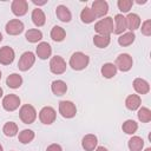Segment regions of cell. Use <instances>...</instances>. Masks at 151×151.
<instances>
[{
	"instance_id": "6da1fadb",
	"label": "cell",
	"mask_w": 151,
	"mask_h": 151,
	"mask_svg": "<svg viewBox=\"0 0 151 151\" xmlns=\"http://www.w3.org/2000/svg\"><path fill=\"white\" fill-rule=\"evenodd\" d=\"M90 63L88 55L83 52H74L70 58V66L76 71H81L87 67Z\"/></svg>"
},
{
	"instance_id": "7a4b0ae2",
	"label": "cell",
	"mask_w": 151,
	"mask_h": 151,
	"mask_svg": "<svg viewBox=\"0 0 151 151\" xmlns=\"http://www.w3.org/2000/svg\"><path fill=\"white\" fill-rule=\"evenodd\" d=\"M94 31L98 34L110 35L111 33H113V19L111 17H105L104 19L99 20L94 25Z\"/></svg>"
},
{
	"instance_id": "3957f363",
	"label": "cell",
	"mask_w": 151,
	"mask_h": 151,
	"mask_svg": "<svg viewBox=\"0 0 151 151\" xmlns=\"http://www.w3.org/2000/svg\"><path fill=\"white\" fill-rule=\"evenodd\" d=\"M19 117L24 124H32L37 119V111L32 105L25 104L20 107Z\"/></svg>"
},
{
	"instance_id": "277c9868",
	"label": "cell",
	"mask_w": 151,
	"mask_h": 151,
	"mask_svg": "<svg viewBox=\"0 0 151 151\" xmlns=\"http://www.w3.org/2000/svg\"><path fill=\"white\" fill-rule=\"evenodd\" d=\"M35 63V55L33 52L31 51H27V52H24L18 61V67L20 71H28Z\"/></svg>"
},
{
	"instance_id": "5b68a950",
	"label": "cell",
	"mask_w": 151,
	"mask_h": 151,
	"mask_svg": "<svg viewBox=\"0 0 151 151\" xmlns=\"http://www.w3.org/2000/svg\"><path fill=\"white\" fill-rule=\"evenodd\" d=\"M116 67L117 70L122 71V72H127L131 70L132 65H133V60H132V57L127 53H122L117 57L116 59Z\"/></svg>"
},
{
	"instance_id": "8992f818",
	"label": "cell",
	"mask_w": 151,
	"mask_h": 151,
	"mask_svg": "<svg viewBox=\"0 0 151 151\" xmlns=\"http://www.w3.org/2000/svg\"><path fill=\"white\" fill-rule=\"evenodd\" d=\"M59 113L64 118H73L77 113V107L70 100H61L59 103Z\"/></svg>"
},
{
	"instance_id": "52a82bcc",
	"label": "cell",
	"mask_w": 151,
	"mask_h": 151,
	"mask_svg": "<svg viewBox=\"0 0 151 151\" xmlns=\"http://www.w3.org/2000/svg\"><path fill=\"white\" fill-rule=\"evenodd\" d=\"M57 118V112L53 107L51 106H45L40 110L39 112V119L42 124H46V125H50L52 123H54Z\"/></svg>"
},
{
	"instance_id": "ba28073f",
	"label": "cell",
	"mask_w": 151,
	"mask_h": 151,
	"mask_svg": "<svg viewBox=\"0 0 151 151\" xmlns=\"http://www.w3.org/2000/svg\"><path fill=\"white\" fill-rule=\"evenodd\" d=\"M50 70L54 74H63L66 71V61L60 55H54L50 61Z\"/></svg>"
},
{
	"instance_id": "9c48e42d",
	"label": "cell",
	"mask_w": 151,
	"mask_h": 151,
	"mask_svg": "<svg viewBox=\"0 0 151 151\" xmlns=\"http://www.w3.org/2000/svg\"><path fill=\"white\" fill-rule=\"evenodd\" d=\"M24 22L19 19H12L6 24V33L9 35H19L24 31Z\"/></svg>"
},
{
	"instance_id": "30bf717a",
	"label": "cell",
	"mask_w": 151,
	"mask_h": 151,
	"mask_svg": "<svg viewBox=\"0 0 151 151\" xmlns=\"http://www.w3.org/2000/svg\"><path fill=\"white\" fill-rule=\"evenodd\" d=\"M20 105V98L17 94L9 93L2 99V106L6 111H14Z\"/></svg>"
},
{
	"instance_id": "8fae6325",
	"label": "cell",
	"mask_w": 151,
	"mask_h": 151,
	"mask_svg": "<svg viewBox=\"0 0 151 151\" xmlns=\"http://www.w3.org/2000/svg\"><path fill=\"white\" fill-rule=\"evenodd\" d=\"M14 57H15V53L12 47H9V46L0 47V64L9 65L13 63Z\"/></svg>"
},
{
	"instance_id": "7c38bea8",
	"label": "cell",
	"mask_w": 151,
	"mask_h": 151,
	"mask_svg": "<svg viewBox=\"0 0 151 151\" xmlns=\"http://www.w3.org/2000/svg\"><path fill=\"white\" fill-rule=\"evenodd\" d=\"M91 9L97 18H101V17L106 15V13L109 12V4L105 0H96L92 2Z\"/></svg>"
},
{
	"instance_id": "4fadbf2b",
	"label": "cell",
	"mask_w": 151,
	"mask_h": 151,
	"mask_svg": "<svg viewBox=\"0 0 151 151\" xmlns=\"http://www.w3.org/2000/svg\"><path fill=\"white\" fill-rule=\"evenodd\" d=\"M11 8H12V12L14 15L22 17L28 11V4L26 0H14V1H12Z\"/></svg>"
},
{
	"instance_id": "5bb4252c",
	"label": "cell",
	"mask_w": 151,
	"mask_h": 151,
	"mask_svg": "<svg viewBox=\"0 0 151 151\" xmlns=\"http://www.w3.org/2000/svg\"><path fill=\"white\" fill-rule=\"evenodd\" d=\"M126 21V29H130V32L136 31L140 26V17L136 13H129L127 17H125Z\"/></svg>"
},
{
	"instance_id": "9a60e30c",
	"label": "cell",
	"mask_w": 151,
	"mask_h": 151,
	"mask_svg": "<svg viewBox=\"0 0 151 151\" xmlns=\"http://www.w3.org/2000/svg\"><path fill=\"white\" fill-rule=\"evenodd\" d=\"M51 54H52V47H51V45L48 42L42 41V42L38 44V46H37V55H38V58H40L41 60H45V59L50 58Z\"/></svg>"
},
{
	"instance_id": "2e32d148",
	"label": "cell",
	"mask_w": 151,
	"mask_h": 151,
	"mask_svg": "<svg viewBox=\"0 0 151 151\" xmlns=\"http://www.w3.org/2000/svg\"><path fill=\"white\" fill-rule=\"evenodd\" d=\"M97 144H98V139L94 134H86L83 140H81V146L85 151H93L96 147H97Z\"/></svg>"
},
{
	"instance_id": "e0dca14e",
	"label": "cell",
	"mask_w": 151,
	"mask_h": 151,
	"mask_svg": "<svg viewBox=\"0 0 151 151\" xmlns=\"http://www.w3.org/2000/svg\"><path fill=\"white\" fill-rule=\"evenodd\" d=\"M133 88L138 94H146L150 91V85L145 79L136 78L133 80Z\"/></svg>"
},
{
	"instance_id": "ac0fdd59",
	"label": "cell",
	"mask_w": 151,
	"mask_h": 151,
	"mask_svg": "<svg viewBox=\"0 0 151 151\" xmlns=\"http://www.w3.org/2000/svg\"><path fill=\"white\" fill-rule=\"evenodd\" d=\"M55 14H57L58 19H59L60 21H63V22H70L71 19H72L71 11H70L66 6H64V5L57 6V8H55Z\"/></svg>"
},
{
	"instance_id": "d6986e66",
	"label": "cell",
	"mask_w": 151,
	"mask_h": 151,
	"mask_svg": "<svg viewBox=\"0 0 151 151\" xmlns=\"http://www.w3.org/2000/svg\"><path fill=\"white\" fill-rule=\"evenodd\" d=\"M114 24H116V26L113 27L114 34H123L126 31V21H125V17L123 14L114 15Z\"/></svg>"
},
{
	"instance_id": "ffe728a7",
	"label": "cell",
	"mask_w": 151,
	"mask_h": 151,
	"mask_svg": "<svg viewBox=\"0 0 151 151\" xmlns=\"http://www.w3.org/2000/svg\"><path fill=\"white\" fill-rule=\"evenodd\" d=\"M140 104H142V99L138 94H130L125 99V106H126V109H129L131 111L139 109Z\"/></svg>"
},
{
	"instance_id": "44dd1931",
	"label": "cell",
	"mask_w": 151,
	"mask_h": 151,
	"mask_svg": "<svg viewBox=\"0 0 151 151\" xmlns=\"http://www.w3.org/2000/svg\"><path fill=\"white\" fill-rule=\"evenodd\" d=\"M32 21L37 27H41V26L45 25L46 17H45V13L42 12V9H40V8L33 9V12H32Z\"/></svg>"
},
{
	"instance_id": "7402d4cb",
	"label": "cell",
	"mask_w": 151,
	"mask_h": 151,
	"mask_svg": "<svg viewBox=\"0 0 151 151\" xmlns=\"http://www.w3.org/2000/svg\"><path fill=\"white\" fill-rule=\"evenodd\" d=\"M51 90L55 96H64L67 91V85L63 80H54L51 84Z\"/></svg>"
},
{
	"instance_id": "603a6c76",
	"label": "cell",
	"mask_w": 151,
	"mask_h": 151,
	"mask_svg": "<svg viewBox=\"0 0 151 151\" xmlns=\"http://www.w3.org/2000/svg\"><path fill=\"white\" fill-rule=\"evenodd\" d=\"M101 76L106 79H110V78H113L117 73V67L114 64L112 63H106L101 66Z\"/></svg>"
},
{
	"instance_id": "cb8c5ba5",
	"label": "cell",
	"mask_w": 151,
	"mask_h": 151,
	"mask_svg": "<svg viewBox=\"0 0 151 151\" xmlns=\"http://www.w3.org/2000/svg\"><path fill=\"white\" fill-rule=\"evenodd\" d=\"M22 84V78L18 73H12L6 79V85L11 88H19Z\"/></svg>"
},
{
	"instance_id": "d4e9b609",
	"label": "cell",
	"mask_w": 151,
	"mask_h": 151,
	"mask_svg": "<svg viewBox=\"0 0 151 151\" xmlns=\"http://www.w3.org/2000/svg\"><path fill=\"white\" fill-rule=\"evenodd\" d=\"M25 38L27 41L34 44V42H38L42 39V33H41V31H39L37 28H31L25 33Z\"/></svg>"
},
{
	"instance_id": "484cf974",
	"label": "cell",
	"mask_w": 151,
	"mask_h": 151,
	"mask_svg": "<svg viewBox=\"0 0 151 151\" xmlns=\"http://www.w3.org/2000/svg\"><path fill=\"white\" fill-rule=\"evenodd\" d=\"M143 147H144V140H143L142 137L133 136V137L130 138V140H129L130 151H142Z\"/></svg>"
},
{
	"instance_id": "4316f807",
	"label": "cell",
	"mask_w": 151,
	"mask_h": 151,
	"mask_svg": "<svg viewBox=\"0 0 151 151\" xmlns=\"http://www.w3.org/2000/svg\"><path fill=\"white\" fill-rule=\"evenodd\" d=\"M111 38L110 35H103V34H96L93 37V44L99 48H105L110 45Z\"/></svg>"
},
{
	"instance_id": "83f0119b",
	"label": "cell",
	"mask_w": 151,
	"mask_h": 151,
	"mask_svg": "<svg viewBox=\"0 0 151 151\" xmlns=\"http://www.w3.org/2000/svg\"><path fill=\"white\" fill-rule=\"evenodd\" d=\"M136 39V35L133 32H126V33H123L119 38H118V44L123 47L125 46H130L132 45V42L134 41Z\"/></svg>"
},
{
	"instance_id": "f1b7e54d",
	"label": "cell",
	"mask_w": 151,
	"mask_h": 151,
	"mask_svg": "<svg viewBox=\"0 0 151 151\" xmlns=\"http://www.w3.org/2000/svg\"><path fill=\"white\" fill-rule=\"evenodd\" d=\"M51 38L52 40L59 42V41H63L65 38H66V32L63 27L60 26H54L52 29H51Z\"/></svg>"
},
{
	"instance_id": "f546056e",
	"label": "cell",
	"mask_w": 151,
	"mask_h": 151,
	"mask_svg": "<svg viewBox=\"0 0 151 151\" xmlns=\"http://www.w3.org/2000/svg\"><path fill=\"white\" fill-rule=\"evenodd\" d=\"M96 15H94V13L92 12V9L90 8V7H85V8H83V11H81V13H80V19H81V21L83 22H85V24H91V22H93L94 20H96Z\"/></svg>"
},
{
	"instance_id": "4dcf8cb0",
	"label": "cell",
	"mask_w": 151,
	"mask_h": 151,
	"mask_svg": "<svg viewBox=\"0 0 151 151\" xmlns=\"http://www.w3.org/2000/svg\"><path fill=\"white\" fill-rule=\"evenodd\" d=\"M122 129H123V131H124L126 134H133V133H136V131L138 130V124H137L134 120H132V119H127V120H125V122L123 123Z\"/></svg>"
},
{
	"instance_id": "1f68e13d",
	"label": "cell",
	"mask_w": 151,
	"mask_h": 151,
	"mask_svg": "<svg viewBox=\"0 0 151 151\" xmlns=\"http://www.w3.org/2000/svg\"><path fill=\"white\" fill-rule=\"evenodd\" d=\"M34 132L32 131V130H28V129H25V130H22L20 133H19V136H18V139H19V142L20 143H22V144H28V143H31L33 139H34Z\"/></svg>"
},
{
	"instance_id": "d6a6232c",
	"label": "cell",
	"mask_w": 151,
	"mask_h": 151,
	"mask_svg": "<svg viewBox=\"0 0 151 151\" xmlns=\"http://www.w3.org/2000/svg\"><path fill=\"white\" fill-rule=\"evenodd\" d=\"M2 132H4V134L7 136V137H14V136H17V133H18V125H17L14 122H8V123H6V124L4 125Z\"/></svg>"
},
{
	"instance_id": "836d02e7",
	"label": "cell",
	"mask_w": 151,
	"mask_h": 151,
	"mask_svg": "<svg viewBox=\"0 0 151 151\" xmlns=\"http://www.w3.org/2000/svg\"><path fill=\"white\" fill-rule=\"evenodd\" d=\"M137 116L142 123H149L151 120V110L147 107H140Z\"/></svg>"
},
{
	"instance_id": "e575fe53",
	"label": "cell",
	"mask_w": 151,
	"mask_h": 151,
	"mask_svg": "<svg viewBox=\"0 0 151 151\" xmlns=\"http://www.w3.org/2000/svg\"><path fill=\"white\" fill-rule=\"evenodd\" d=\"M117 5H118V8H119L123 13H127V12L131 9V7H132L133 1H132V0H118Z\"/></svg>"
},
{
	"instance_id": "d590c367",
	"label": "cell",
	"mask_w": 151,
	"mask_h": 151,
	"mask_svg": "<svg viewBox=\"0 0 151 151\" xmlns=\"http://www.w3.org/2000/svg\"><path fill=\"white\" fill-rule=\"evenodd\" d=\"M142 34L146 35V37H150L151 35V20H145L143 24H142Z\"/></svg>"
},
{
	"instance_id": "8d00e7d4",
	"label": "cell",
	"mask_w": 151,
	"mask_h": 151,
	"mask_svg": "<svg viewBox=\"0 0 151 151\" xmlns=\"http://www.w3.org/2000/svg\"><path fill=\"white\" fill-rule=\"evenodd\" d=\"M46 151H63V149L59 144H51L50 146H47Z\"/></svg>"
},
{
	"instance_id": "74e56055",
	"label": "cell",
	"mask_w": 151,
	"mask_h": 151,
	"mask_svg": "<svg viewBox=\"0 0 151 151\" xmlns=\"http://www.w3.org/2000/svg\"><path fill=\"white\" fill-rule=\"evenodd\" d=\"M96 151H109L105 146H98L97 149H96Z\"/></svg>"
},
{
	"instance_id": "f35d334b",
	"label": "cell",
	"mask_w": 151,
	"mask_h": 151,
	"mask_svg": "<svg viewBox=\"0 0 151 151\" xmlns=\"http://www.w3.org/2000/svg\"><path fill=\"white\" fill-rule=\"evenodd\" d=\"M137 4H139V5H142V4H146V0H144V1H140V0H138V1H137Z\"/></svg>"
},
{
	"instance_id": "ab89813d",
	"label": "cell",
	"mask_w": 151,
	"mask_h": 151,
	"mask_svg": "<svg viewBox=\"0 0 151 151\" xmlns=\"http://www.w3.org/2000/svg\"><path fill=\"white\" fill-rule=\"evenodd\" d=\"M2 93H4V91H2V88H1V87H0V98H1V97H2Z\"/></svg>"
},
{
	"instance_id": "60d3db41",
	"label": "cell",
	"mask_w": 151,
	"mask_h": 151,
	"mask_svg": "<svg viewBox=\"0 0 151 151\" xmlns=\"http://www.w3.org/2000/svg\"><path fill=\"white\" fill-rule=\"evenodd\" d=\"M2 41V34H1V32H0V42Z\"/></svg>"
},
{
	"instance_id": "b9f144b4",
	"label": "cell",
	"mask_w": 151,
	"mask_h": 151,
	"mask_svg": "<svg viewBox=\"0 0 151 151\" xmlns=\"http://www.w3.org/2000/svg\"><path fill=\"white\" fill-rule=\"evenodd\" d=\"M144 151H151V147H147V149H145Z\"/></svg>"
},
{
	"instance_id": "7bdbcfd3",
	"label": "cell",
	"mask_w": 151,
	"mask_h": 151,
	"mask_svg": "<svg viewBox=\"0 0 151 151\" xmlns=\"http://www.w3.org/2000/svg\"><path fill=\"white\" fill-rule=\"evenodd\" d=\"M0 151H4V149H2V145L0 144Z\"/></svg>"
},
{
	"instance_id": "ee69618b",
	"label": "cell",
	"mask_w": 151,
	"mask_h": 151,
	"mask_svg": "<svg viewBox=\"0 0 151 151\" xmlns=\"http://www.w3.org/2000/svg\"><path fill=\"white\" fill-rule=\"evenodd\" d=\"M0 79H1V71H0Z\"/></svg>"
}]
</instances>
